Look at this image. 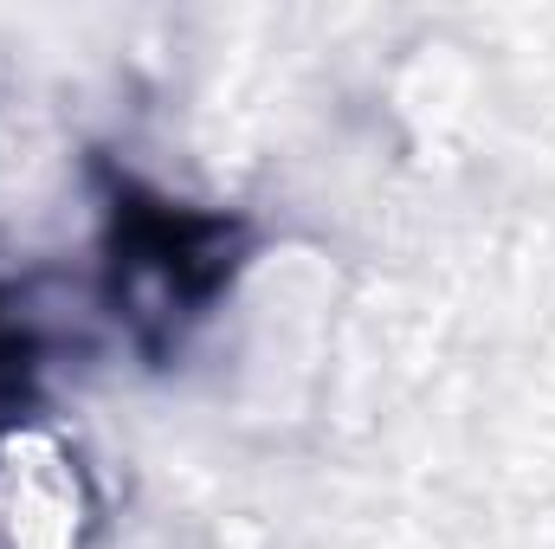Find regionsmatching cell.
I'll use <instances>...</instances> for the list:
<instances>
[{
    "label": "cell",
    "instance_id": "6da1fadb",
    "mask_svg": "<svg viewBox=\"0 0 555 549\" xmlns=\"http://www.w3.org/2000/svg\"><path fill=\"white\" fill-rule=\"evenodd\" d=\"M91 524L85 472L52 426L0 433V549H78Z\"/></svg>",
    "mask_w": 555,
    "mask_h": 549
}]
</instances>
